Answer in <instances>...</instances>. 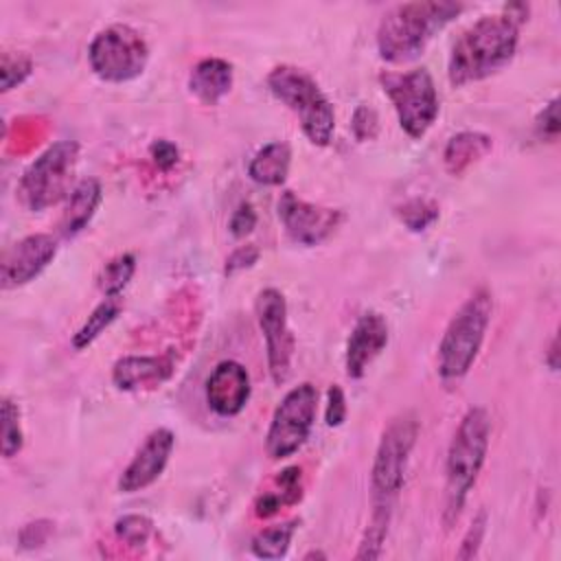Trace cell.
Segmentation results:
<instances>
[{
  "instance_id": "cell-1",
  "label": "cell",
  "mask_w": 561,
  "mask_h": 561,
  "mask_svg": "<svg viewBox=\"0 0 561 561\" xmlns=\"http://www.w3.org/2000/svg\"><path fill=\"white\" fill-rule=\"evenodd\" d=\"M522 22L508 11L482 15L451 46L447 79L454 88L482 81L502 70L517 53Z\"/></svg>"
},
{
  "instance_id": "cell-2",
  "label": "cell",
  "mask_w": 561,
  "mask_h": 561,
  "mask_svg": "<svg viewBox=\"0 0 561 561\" xmlns=\"http://www.w3.org/2000/svg\"><path fill=\"white\" fill-rule=\"evenodd\" d=\"M462 11L465 4L451 0H416L392 7L377 26L379 57L388 64L412 61Z\"/></svg>"
},
{
  "instance_id": "cell-3",
  "label": "cell",
  "mask_w": 561,
  "mask_h": 561,
  "mask_svg": "<svg viewBox=\"0 0 561 561\" xmlns=\"http://www.w3.org/2000/svg\"><path fill=\"white\" fill-rule=\"evenodd\" d=\"M491 438V419L482 405H471L447 447L445 458V508H443V524L451 528L467 502L469 491L473 489L489 451Z\"/></svg>"
},
{
  "instance_id": "cell-4",
  "label": "cell",
  "mask_w": 561,
  "mask_h": 561,
  "mask_svg": "<svg viewBox=\"0 0 561 561\" xmlns=\"http://www.w3.org/2000/svg\"><path fill=\"white\" fill-rule=\"evenodd\" d=\"M493 296L478 287L451 316L436 353V370L443 381H460L476 364L491 324Z\"/></svg>"
},
{
  "instance_id": "cell-5",
  "label": "cell",
  "mask_w": 561,
  "mask_h": 561,
  "mask_svg": "<svg viewBox=\"0 0 561 561\" xmlns=\"http://www.w3.org/2000/svg\"><path fill=\"white\" fill-rule=\"evenodd\" d=\"M267 90L296 114L302 134L316 147H327L335 131V110L320 83L291 64L274 66L265 77Z\"/></svg>"
},
{
  "instance_id": "cell-6",
  "label": "cell",
  "mask_w": 561,
  "mask_h": 561,
  "mask_svg": "<svg viewBox=\"0 0 561 561\" xmlns=\"http://www.w3.org/2000/svg\"><path fill=\"white\" fill-rule=\"evenodd\" d=\"M419 430L421 423L414 412H401L383 427L370 467L373 504H394V497L405 482V471L419 438Z\"/></svg>"
},
{
  "instance_id": "cell-7",
  "label": "cell",
  "mask_w": 561,
  "mask_h": 561,
  "mask_svg": "<svg viewBox=\"0 0 561 561\" xmlns=\"http://www.w3.org/2000/svg\"><path fill=\"white\" fill-rule=\"evenodd\" d=\"M379 85L388 96L399 127L414 140L423 138L436 123L440 112L438 92L427 68H412L405 72L383 70Z\"/></svg>"
},
{
  "instance_id": "cell-8",
  "label": "cell",
  "mask_w": 561,
  "mask_h": 561,
  "mask_svg": "<svg viewBox=\"0 0 561 561\" xmlns=\"http://www.w3.org/2000/svg\"><path fill=\"white\" fill-rule=\"evenodd\" d=\"M79 160L77 140H57L46 147L22 173L18 182V197L24 208L42 213L59 199L68 197L70 178Z\"/></svg>"
},
{
  "instance_id": "cell-9",
  "label": "cell",
  "mask_w": 561,
  "mask_h": 561,
  "mask_svg": "<svg viewBox=\"0 0 561 561\" xmlns=\"http://www.w3.org/2000/svg\"><path fill=\"white\" fill-rule=\"evenodd\" d=\"M92 72L107 83H127L138 79L149 64V44L129 24H110L101 28L88 46Z\"/></svg>"
},
{
  "instance_id": "cell-10",
  "label": "cell",
  "mask_w": 561,
  "mask_h": 561,
  "mask_svg": "<svg viewBox=\"0 0 561 561\" xmlns=\"http://www.w3.org/2000/svg\"><path fill=\"white\" fill-rule=\"evenodd\" d=\"M318 414V390L311 381H302L285 392L278 401L265 434V454L272 460L294 456L309 438Z\"/></svg>"
},
{
  "instance_id": "cell-11",
  "label": "cell",
  "mask_w": 561,
  "mask_h": 561,
  "mask_svg": "<svg viewBox=\"0 0 561 561\" xmlns=\"http://www.w3.org/2000/svg\"><path fill=\"white\" fill-rule=\"evenodd\" d=\"M256 324L265 340L267 370L276 386H283L291 375L296 340L287 322V300L276 287H265L254 300Z\"/></svg>"
},
{
  "instance_id": "cell-12",
  "label": "cell",
  "mask_w": 561,
  "mask_h": 561,
  "mask_svg": "<svg viewBox=\"0 0 561 561\" xmlns=\"http://www.w3.org/2000/svg\"><path fill=\"white\" fill-rule=\"evenodd\" d=\"M276 213L287 237L305 248L324 243L335 234V230L344 221V213L340 208L307 202L298 197L294 191L280 193Z\"/></svg>"
},
{
  "instance_id": "cell-13",
  "label": "cell",
  "mask_w": 561,
  "mask_h": 561,
  "mask_svg": "<svg viewBox=\"0 0 561 561\" xmlns=\"http://www.w3.org/2000/svg\"><path fill=\"white\" fill-rule=\"evenodd\" d=\"M57 256V239L46 232L26 234L15 241L2 256L0 283L2 289H18L35 280Z\"/></svg>"
},
{
  "instance_id": "cell-14",
  "label": "cell",
  "mask_w": 561,
  "mask_h": 561,
  "mask_svg": "<svg viewBox=\"0 0 561 561\" xmlns=\"http://www.w3.org/2000/svg\"><path fill=\"white\" fill-rule=\"evenodd\" d=\"M175 447V434L169 427H156L147 434L142 445L136 449L129 465L118 476L121 493H138L151 486L167 469Z\"/></svg>"
},
{
  "instance_id": "cell-15",
  "label": "cell",
  "mask_w": 561,
  "mask_h": 561,
  "mask_svg": "<svg viewBox=\"0 0 561 561\" xmlns=\"http://www.w3.org/2000/svg\"><path fill=\"white\" fill-rule=\"evenodd\" d=\"M252 394V383L245 366L237 359L219 362L206 379V403L221 416L232 419L243 412Z\"/></svg>"
},
{
  "instance_id": "cell-16",
  "label": "cell",
  "mask_w": 561,
  "mask_h": 561,
  "mask_svg": "<svg viewBox=\"0 0 561 561\" xmlns=\"http://www.w3.org/2000/svg\"><path fill=\"white\" fill-rule=\"evenodd\" d=\"M390 329L379 311L362 313L346 340L344 368L348 379H362L373 364V359L388 346Z\"/></svg>"
},
{
  "instance_id": "cell-17",
  "label": "cell",
  "mask_w": 561,
  "mask_h": 561,
  "mask_svg": "<svg viewBox=\"0 0 561 561\" xmlns=\"http://www.w3.org/2000/svg\"><path fill=\"white\" fill-rule=\"evenodd\" d=\"M175 364L178 357L173 348L162 355H125L112 366V381L125 392L153 390L173 377Z\"/></svg>"
},
{
  "instance_id": "cell-18",
  "label": "cell",
  "mask_w": 561,
  "mask_h": 561,
  "mask_svg": "<svg viewBox=\"0 0 561 561\" xmlns=\"http://www.w3.org/2000/svg\"><path fill=\"white\" fill-rule=\"evenodd\" d=\"M234 83V68L228 59L204 57L188 72V92L202 105H217Z\"/></svg>"
},
{
  "instance_id": "cell-19",
  "label": "cell",
  "mask_w": 561,
  "mask_h": 561,
  "mask_svg": "<svg viewBox=\"0 0 561 561\" xmlns=\"http://www.w3.org/2000/svg\"><path fill=\"white\" fill-rule=\"evenodd\" d=\"M103 202V186L96 178L79 180L66 197V206L59 219L61 237L70 239L88 228L92 217L96 215L99 204Z\"/></svg>"
},
{
  "instance_id": "cell-20",
  "label": "cell",
  "mask_w": 561,
  "mask_h": 561,
  "mask_svg": "<svg viewBox=\"0 0 561 561\" xmlns=\"http://www.w3.org/2000/svg\"><path fill=\"white\" fill-rule=\"evenodd\" d=\"M302 500V469L285 467L272 480V486L261 491L254 500V515L259 519H270L285 506H296Z\"/></svg>"
},
{
  "instance_id": "cell-21",
  "label": "cell",
  "mask_w": 561,
  "mask_h": 561,
  "mask_svg": "<svg viewBox=\"0 0 561 561\" xmlns=\"http://www.w3.org/2000/svg\"><path fill=\"white\" fill-rule=\"evenodd\" d=\"M291 167V149L283 140H272L263 145L248 162V175L261 186H280Z\"/></svg>"
},
{
  "instance_id": "cell-22",
  "label": "cell",
  "mask_w": 561,
  "mask_h": 561,
  "mask_svg": "<svg viewBox=\"0 0 561 561\" xmlns=\"http://www.w3.org/2000/svg\"><path fill=\"white\" fill-rule=\"evenodd\" d=\"M493 149V138L489 134L482 131H473V129H465L454 134L445 149H443V162L447 173L451 175H460L465 173L473 162H478L480 158H484L489 151Z\"/></svg>"
},
{
  "instance_id": "cell-23",
  "label": "cell",
  "mask_w": 561,
  "mask_h": 561,
  "mask_svg": "<svg viewBox=\"0 0 561 561\" xmlns=\"http://www.w3.org/2000/svg\"><path fill=\"white\" fill-rule=\"evenodd\" d=\"M390 519H392V504H373V513L357 543V552H355L357 561H373L381 557Z\"/></svg>"
},
{
  "instance_id": "cell-24",
  "label": "cell",
  "mask_w": 561,
  "mask_h": 561,
  "mask_svg": "<svg viewBox=\"0 0 561 561\" xmlns=\"http://www.w3.org/2000/svg\"><path fill=\"white\" fill-rule=\"evenodd\" d=\"M300 526V519H287L259 530L250 541V552L259 559H283L289 552L291 539Z\"/></svg>"
},
{
  "instance_id": "cell-25",
  "label": "cell",
  "mask_w": 561,
  "mask_h": 561,
  "mask_svg": "<svg viewBox=\"0 0 561 561\" xmlns=\"http://www.w3.org/2000/svg\"><path fill=\"white\" fill-rule=\"evenodd\" d=\"M123 311L121 298H103L85 318V322L72 333V348L83 351L88 348Z\"/></svg>"
},
{
  "instance_id": "cell-26",
  "label": "cell",
  "mask_w": 561,
  "mask_h": 561,
  "mask_svg": "<svg viewBox=\"0 0 561 561\" xmlns=\"http://www.w3.org/2000/svg\"><path fill=\"white\" fill-rule=\"evenodd\" d=\"M136 272V256L131 252H123L112 256L99 272L96 285L105 298H121L123 289L129 285Z\"/></svg>"
},
{
  "instance_id": "cell-27",
  "label": "cell",
  "mask_w": 561,
  "mask_h": 561,
  "mask_svg": "<svg viewBox=\"0 0 561 561\" xmlns=\"http://www.w3.org/2000/svg\"><path fill=\"white\" fill-rule=\"evenodd\" d=\"M397 217L410 232H423L440 217V208L432 199L414 197L397 206Z\"/></svg>"
},
{
  "instance_id": "cell-28",
  "label": "cell",
  "mask_w": 561,
  "mask_h": 561,
  "mask_svg": "<svg viewBox=\"0 0 561 561\" xmlns=\"http://www.w3.org/2000/svg\"><path fill=\"white\" fill-rule=\"evenodd\" d=\"M24 447L22 412L11 397H2V456L13 458Z\"/></svg>"
},
{
  "instance_id": "cell-29",
  "label": "cell",
  "mask_w": 561,
  "mask_h": 561,
  "mask_svg": "<svg viewBox=\"0 0 561 561\" xmlns=\"http://www.w3.org/2000/svg\"><path fill=\"white\" fill-rule=\"evenodd\" d=\"M33 59L22 50H4L0 57V90L7 94L33 75Z\"/></svg>"
},
{
  "instance_id": "cell-30",
  "label": "cell",
  "mask_w": 561,
  "mask_h": 561,
  "mask_svg": "<svg viewBox=\"0 0 561 561\" xmlns=\"http://www.w3.org/2000/svg\"><path fill=\"white\" fill-rule=\"evenodd\" d=\"M153 533V522L145 515H123L114 522V535L127 546H145Z\"/></svg>"
},
{
  "instance_id": "cell-31",
  "label": "cell",
  "mask_w": 561,
  "mask_h": 561,
  "mask_svg": "<svg viewBox=\"0 0 561 561\" xmlns=\"http://www.w3.org/2000/svg\"><path fill=\"white\" fill-rule=\"evenodd\" d=\"M486 526H489V515H486L484 508H480V511L476 513V517L471 519L467 533L462 535V541H460V548H458V552H456V559L467 561V559L478 557L480 546H482L484 535H486Z\"/></svg>"
},
{
  "instance_id": "cell-32",
  "label": "cell",
  "mask_w": 561,
  "mask_h": 561,
  "mask_svg": "<svg viewBox=\"0 0 561 561\" xmlns=\"http://www.w3.org/2000/svg\"><path fill=\"white\" fill-rule=\"evenodd\" d=\"M351 131L359 142L375 140L379 134V116L370 105H357L351 116Z\"/></svg>"
},
{
  "instance_id": "cell-33",
  "label": "cell",
  "mask_w": 561,
  "mask_h": 561,
  "mask_svg": "<svg viewBox=\"0 0 561 561\" xmlns=\"http://www.w3.org/2000/svg\"><path fill=\"white\" fill-rule=\"evenodd\" d=\"M561 131V121H559V99H550L541 112L535 116V134L541 140H557Z\"/></svg>"
},
{
  "instance_id": "cell-34",
  "label": "cell",
  "mask_w": 561,
  "mask_h": 561,
  "mask_svg": "<svg viewBox=\"0 0 561 561\" xmlns=\"http://www.w3.org/2000/svg\"><path fill=\"white\" fill-rule=\"evenodd\" d=\"M348 405H346V394L342 386L331 383L327 390V408H324V423L329 427H340L346 421Z\"/></svg>"
},
{
  "instance_id": "cell-35",
  "label": "cell",
  "mask_w": 561,
  "mask_h": 561,
  "mask_svg": "<svg viewBox=\"0 0 561 561\" xmlns=\"http://www.w3.org/2000/svg\"><path fill=\"white\" fill-rule=\"evenodd\" d=\"M149 158L160 171H171L180 162V147L173 140L156 138L149 145Z\"/></svg>"
},
{
  "instance_id": "cell-36",
  "label": "cell",
  "mask_w": 561,
  "mask_h": 561,
  "mask_svg": "<svg viewBox=\"0 0 561 561\" xmlns=\"http://www.w3.org/2000/svg\"><path fill=\"white\" fill-rule=\"evenodd\" d=\"M261 256V250L254 245V243H245V245H239L234 248L228 256H226V263H224V274L232 276L237 272H243V270H250Z\"/></svg>"
},
{
  "instance_id": "cell-37",
  "label": "cell",
  "mask_w": 561,
  "mask_h": 561,
  "mask_svg": "<svg viewBox=\"0 0 561 561\" xmlns=\"http://www.w3.org/2000/svg\"><path fill=\"white\" fill-rule=\"evenodd\" d=\"M53 522L50 519H35V522H28L22 526L20 535H18V541L24 550H31V548H37L42 543L48 541L50 533H53Z\"/></svg>"
},
{
  "instance_id": "cell-38",
  "label": "cell",
  "mask_w": 561,
  "mask_h": 561,
  "mask_svg": "<svg viewBox=\"0 0 561 561\" xmlns=\"http://www.w3.org/2000/svg\"><path fill=\"white\" fill-rule=\"evenodd\" d=\"M254 226H256V210H254V206L250 202H241L237 206V210L232 213L230 221H228L230 234L241 239V237L250 234L254 230Z\"/></svg>"
},
{
  "instance_id": "cell-39",
  "label": "cell",
  "mask_w": 561,
  "mask_h": 561,
  "mask_svg": "<svg viewBox=\"0 0 561 561\" xmlns=\"http://www.w3.org/2000/svg\"><path fill=\"white\" fill-rule=\"evenodd\" d=\"M543 362H546V366L550 368V370H559V337L557 335H552V340H550V346H548V351H546V355H543Z\"/></svg>"
},
{
  "instance_id": "cell-40",
  "label": "cell",
  "mask_w": 561,
  "mask_h": 561,
  "mask_svg": "<svg viewBox=\"0 0 561 561\" xmlns=\"http://www.w3.org/2000/svg\"><path fill=\"white\" fill-rule=\"evenodd\" d=\"M305 559H327V554L320 552V550H311V552L305 554Z\"/></svg>"
}]
</instances>
